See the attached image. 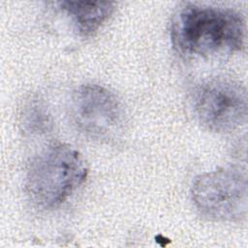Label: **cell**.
<instances>
[{
    "instance_id": "6da1fadb",
    "label": "cell",
    "mask_w": 248,
    "mask_h": 248,
    "mask_svg": "<svg viewBox=\"0 0 248 248\" xmlns=\"http://www.w3.org/2000/svg\"><path fill=\"white\" fill-rule=\"evenodd\" d=\"M173 46L181 52L209 56L238 51L245 38V24L233 10L187 5L173 18Z\"/></svg>"
},
{
    "instance_id": "7a4b0ae2",
    "label": "cell",
    "mask_w": 248,
    "mask_h": 248,
    "mask_svg": "<svg viewBox=\"0 0 248 248\" xmlns=\"http://www.w3.org/2000/svg\"><path fill=\"white\" fill-rule=\"evenodd\" d=\"M88 169L74 147L57 143L46 147L31 163L26 192L38 206L50 209L63 203L85 180Z\"/></svg>"
},
{
    "instance_id": "3957f363",
    "label": "cell",
    "mask_w": 248,
    "mask_h": 248,
    "mask_svg": "<svg viewBox=\"0 0 248 248\" xmlns=\"http://www.w3.org/2000/svg\"><path fill=\"white\" fill-rule=\"evenodd\" d=\"M192 201L204 217L218 222H235L247 214V179L241 171L227 169L198 176L192 186Z\"/></svg>"
},
{
    "instance_id": "277c9868",
    "label": "cell",
    "mask_w": 248,
    "mask_h": 248,
    "mask_svg": "<svg viewBox=\"0 0 248 248\" xmlns=\"http://www.w3.org/2000/svg\"><path fill=\"white\" fill-rule=\"evenodd\" d=\"M194 107L203 127L216 133L231 132L246 121V90L232 79H213L200 87Z\"/></svg>"
},
{
    "instance_id": "5b68a950",
    "label": "cell",
    "mask_w": 248,
    "mask_h": 248,
    "mask_svg": "<svg viewBox=\"0 0 248 248\" xmlns=\"http://www.w3.org/2000/svg\"><path fill=\"white\" fill-rule=\"evenodd\" d=\"M70 114L78 131L98 140L112 137L124 121V110L116 96L97 84H84L75 90Z\"/></svg>"
},
{
    "instance_id": "8992f818",
    "label": "cell",
    "mask_w": 248,
    "mask_h": 248,
    "mask_svg": "<svg viewBox=\"0 0 248 248\" xmlns=\"http://www.w3.org/2000/svg\"><path fill=\"white\" fill-rule=\"evenodd\" d=\"M59 6L84 36L95 33L114 10V2L110 1H62Z\"/></svg>"
},
{
    "instance_id": "52a82bcc",
    "label": "cell",
    "mask_w": 248,
    "mask_h": 248,
    "mask_svg": "<svg viewBox=\"0 0 248 248\" xmlns=\"http://www.w3.org/2000/svg\"><path fill=\"white\" fill-rule=\"evenodd\" d=\"M20 121L23 130L32 135L46 134L52 128L51 115L46 106L35 97L24 103L21 108Z\"/></svg>"
}]
</instances>
